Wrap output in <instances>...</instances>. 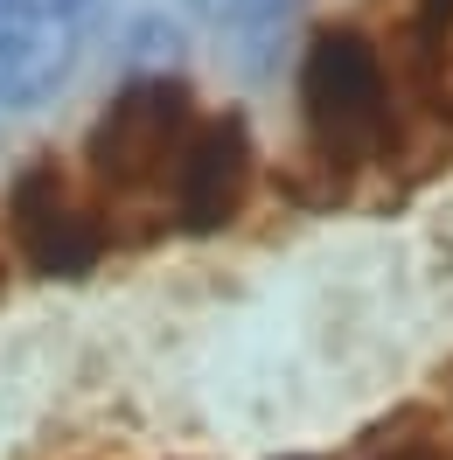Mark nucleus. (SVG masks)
I'll list each match as a JSON object with an SVG mask.
<instances>
[{
  "instance_id": "4",
  "label": "nucleus",
  "mask_w": 453,
  "mask_h": 460,
  "mask_svg": "<svg viewBox=\"0 0 453 460\" xmlns=\"http://www.w3.org/2000/svg\"><path fill=\"white\" fill-rule=\"evenodd\" d=\"M252 181H258L252 126H244L237 112H202L196 133H189V154H182V174H174L168 224L189 230V237L237 224V209L252 202Z\"/></svg>"
},
{
  "instance_id": "1",
  "label": "nucleus",
  "mask_w": 453,
  "mask_h": 460,
  "mask_svg": "<svg viewBox=\"0 0 453 460\" xmlns=\"http://www.w3.org/2000/svg\"><path fill=\"white\" fill-rule=\"evenodd\" d=\"M196 98L182 77H140L126 84L98 112L84 140V168H77V189L91 196L105 237H133V230H174V174H182V154H189V133H196Z\"/></svg>"
},
{
  "instance_id": "3",
  "label": "nucleus",
  "mask_w": 453,
  "mask_h": 460,
  "mask_svg": "<svg viewBox=\"0 0 453 460\" xmlns=\"http://www.w3.org/2000/svg\"><path fill=\"white\" fill-rule=\"evenodd\" d=\"M7 230H14L22 259H29L35 272H49V279H77V272H91V265L112 252V237L98 224L91 196L77 189V174H63L57 161H35V168L14 181Z\"/></svg>"
},
{
  "instance_id": "5",
  "label": "nucleus",
  "mask_w": 453,
  "mask_h": 460,
  "mask_svg": "<svg viewBox=\"0 0 453 460\" xmlns=\"http://www.w3.org/2000/svg\"><path fill=\"white\" fill-rule=\"evenodd\" d=\"M356 460H453V419L432 426V419H404L384 439H369Z\"/></svg>"
},
{
  "instance_id": "2",
  "label": "nucleus",
  "mask_w": 453,
  "mask_h": 460,
  "mask_svg": "<svg viewBox=\"0 0 453 460\" xmlns=\"http://www.w3.org/2000/svg\"><path fill=\"white\" fill-rule=\"evenodd\" d=\"M412 98L397 84L384 42L363 22H335L307 42L300 57V133L307 154L328 174H363L384 168L404 146Z\"/></svg>"
}]
</instances>
